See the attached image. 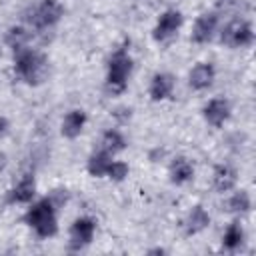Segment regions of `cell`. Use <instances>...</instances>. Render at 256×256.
I'll return each instance as SVG.
<instances>
[{
	"mask_svg": "<svg viewBox=\"0 0 256 256\" xmlns=\"http://www.w3.org/2000/svg\"><path fill=\"white\" fill-rule=\"evenodd\" d=\"M48 58L28 46L14 50V72L28 86H40L48 78Z\"/></svg>",
	"mask_w": 256,
	"mask_h": 256,
	"instance_id": "obj_1",
	"label": "cell"
},
{
	"mask_svg": "<svg viewBox=\"0 0 256 256\" xmlns=\"http://www.w3.org/2000/svg\"><path fill=\"white\" fill-rule=\"evenodd\" d=\"M24 222L36 232L38 238H52L58 234V218H56V204L50 196L40 198L30 204L24 214Z\"/></svg>",
	"mask_w": 256,
	"mask_h": 256,
	"instance_id": "obj_2",
	"label": "cell"
},
{
	"mask_svg": "<svg viewBox=\"0 0 256 256\" xmlns=\"http://www.w3.org/2000/svg\"><path fill=\"white\" fill-rule=\"evenodd\" d=\"M130 72H132V56L128 54V50L124 46H120L108 58V66H106V86H108V90L114 92V94L124 92Z\"/></svg>",
	"mask_w": 256,
	"mask_h": 256,
	"instance_id": "obj_3",
	"label": "cell"
},
{
	"mask_svg": "<svg viewBox=\"0 0 256 256\" xmlns=\"http://www.w3.org/2000/svg\"><path fill=\"white\" fill-rule=\"evenodd\" d=\"M220 42L228 48H248L254 42V28L248 20L234 18L222 28Z\"/></svg>",
	"mask_w": 256,
	"mask_h": 256,
	"instance_id": "obj_4",
	"label": "cell"
},
{
	"mask_svg": "<svg viewBox=\"0 0 256 256\" xmlns=\"http://www.w3.org/2000/svg\"><path fill=\"white\" fill-rule=\"evenodd\" d=\"M64 16V6L58 0H42L40 4H36L28 16L30 24L38 30L50 28L54 24L60 22V18Z\"/></svg>",
	"mask_w": 256,
	"mask_h": 256,
	"instance_id": "obj_5",
	"label": "cell"
},
{
	"mask_svg": "<svg viewBox=\"0 0 256 256\" xmlns=\"http://www.w3.org/2000/svg\"><path fill=\"white\" fill-rule=\"evenodd\" d=\"M94 234H96V222L88 216H80L72 222L70 226V248L72 250H82L84 246H88L92 240H94Z\"/></svg>",
	"mask_w": 256,
	"mask_h": 256,
	"instance_id": "obj_6",
	"label": "cell"
},
{
	"mask_svg": "<svg viewBox=\"0 0 256 256\" xmlns=\"http://www.w3.org/2000/svg\"><path fill=\"white\" fill-rule=\"evenodd\" d=\"M182 22H184V18H182V14H180L178 10H174V8L164 10V12L158 16L156 26H154V30H152L154 40H158V42H166L168 38H172V36L180 30Z\"/></svg>",
	"mask_w": 256,
	"mask_h": 256,
	"instance_id": "obj_7",
	"label": "cell"
},
{
	"mask_svg": "<svg viewBox=\"0 0 256 256\" xmlns=\"http://www.w3.org/2000/svg\"><path fill=\"white\" fill-rule=\"evenodd\" d=\"M218 22H220L218 12H202L192 26V42H196V44L210 42L218 30Z\"/></svg>",
	"mask_w": 256,
	"mask_h": 256,
	"instance_id": "obj_8",
	"label": "cell"
},
{
	"mask_svg": "<svg viewBox=\"0 0 256 256\" xmlns=\"http://www.w3.org/2000/svg\"><path fill=\"white\" fill-rule=\"evenodd\" d=\"M230 112H232V106H230V102H228L226 98H222V96L208 100V104L202 108L204 120H206L210 126H214V128L224 126V122L230 118Z\"/></svg>",
	"mask_w": 256,
	"mask_h": 256,
	"instance_id": "obj_9",
	"label": "cell"
},
{
	"mask_svg": "<svg viewBox=\"0 0 256 256\" xmlns=\"http://www.w3.org/2000/svg\"><path fill=\"white\" fill-rule=\"evenodd\" d=\"M174 86H176V78L170 72H156L152 76V80H150L148 94H150V98L154 102H162V100L172 96Z\"/></svg>",
	"mask_w": 256,
	"mask_h": 256,
	"instance_id": "obj_10",
	"label": "cell"
},
{
	"mask_svg": "<svg viewBox=\"0 0 256 256\" xmlns=\"http://www.w3.org/2000/svg\"><path fill=\"white\" fill-rule=\"evenodd\" d=\"M214 78H216V68H214V64L212 62H198L192 70H190V74H188V84H190V88L192 90H206V88H210L212 86V82H214Z\"/></svg>",
	"mask_w": 256,
	"mask_h": 256,
	"instance_id": "obj_11",
	"label": "cell"
},
{
	"mask_svg": "<svg viewBox=\"0 0 256 256\" xmlns=\"http://www.w3.org/2000/svg\"><path fill=\"white\" fill-rule=\"evenodd\" d=\"M34 196H36V180L32 174H24L16 182V186L8 192V202L10 204H30Z\"/></svg>",
	"mask_w": 256,
	"mask_h": 256,
	"instance_id": "obj_12",
	"label": "cell"
},
{
	"mask_svg": "<svg viewBox=\"0 0 256 256\" xmlns=\"http://www.w3.org/2000/svg\"><path fill=\"white\" fill-rule=\"evenodd\" d=\"M84 126H86V112L80 108H74L62 120V136L68 140H74L82 134Z\"/></svg>",
	"mask_w": 256,
	"mask_h": 256,
	"instance_id": "obj_13",
	"label": "cell"
},
{
	"mask_svg": "<svg viewBox=\"0 0 256 256\" xmlns=\"http://www.w3.org/2000/svg\"><path fill=\"white\" fill-rule=\"evenodd\" d=\"M238 182V172L228 166V164H218L214 166V172H212V184L218 192H230Z\"/></svg>",
	"mask_w": 256,
	"mask_h": 256,
	"instance_id": "obj_14",
	"label": "cell"
},
{
	"mask_svg": "<svg viewBox=\"0 0 256 256\" xmlns=\"http://www.w3.org/2000/svg\"><path fill=\"white\" fill-rule=\"evenodd\" d=\"M168 176H170V182L176 184V186L186 184V182L192 180V176H194V166H192V162H190L188 158L178 156V158H174V160L170 162V166H168Z\"/></svg>",
	"mask_w": 256,
	"mask_h": 256,
	"instance_id": "obj_15",
	"label": "cell"
},
{
	"mask_svg": "<svg viewBox=\"0 0 256 256\" xmlns=\"http://www.w3.org/2000/svg\"><path fill=\"white\" fill-rule=\"evenodd\" d=\"M208 224H210V216H208V212L204 210V206H200V204L192 206L190 212H188L186 218H184V230H186L188 236L206 230Z\"/></svg>",
	"mask_w": 256,
	"mask_h": 256,
	"instance_id": "obj_16",
	"label": "cell"
},
{
	"mask_svg": "<svg viewBox=\"0 0 256 256\" xmlns=\"http://www.w3.org/2000/svg\"><path fill=\"white\" fill-rule=\"evenodd\" d=\"M110 162H112V154H108L106 150L100 148V150H96V152L90 154V158L86 162V170H88L90 176L102 178V176H106V170H108V164Z\"/></svg>",
	"mask_w": 256,
	"mask_h": 256,
	"instance_id": "obj_17",
	"label": "cell"
},
{
	"mask_svg": "<svg viewBox=\"0 0 256 256\" xmlns=\"http://www.w3.org/2000/svg\"><path fill=\"white\" fill-rule=\"evenodd\" d=\"M242 242H244V228H242V224L238 220H234V222H230L226 226V230L222 234V246L226 250L234 252V250H238L242 246Z\"/></svg>",
	"mask_w": 256,
	"mask_h": 256,
	"instance_id": "obj_18",
	"label": "cell"
},
{
	"mask_svg": "<svg viewBox=\"0 0 256 256\" xmlns=\"http://www.w3.org/2000/svg\"><path fill=\"white\" fill-rule=\"evenodd\" d=\"M100 148L114 156V154H118V152H122V150L126 148V138L122 136L120 130L110 128V130H106V132L102 134V138H100Z\"/></svg>",
	"mask_w": 256,
	"mask_h": 256,
	"instance_id": "obj_19",
	"label": "cell"
},
{
	"mask_svg": "<svg viewBox=\"0 0 256 256\" xmlns=\"http://www.w3.org/2000/svg\"><path fill=\"white\" fill-rule=\"evenodd\" d=\"M224 208H226L228 212H232V214H246V212H250V208H252L250 194H248L246 190L234 192V194H232V196L226 200Z\"/></svg>",
	"mask_w": 256,
	"mask_h": 256,
	"instance_id": "obj_20",
	"label": "cell"
},
{
	"mask_svg": "<svg viewBox=\"0 0 256 256\" xmlns=\"http://www.w3.org/2000/svg\"><path fill=\"white\" fill-rule=\"evenodd\" d=\"M30 38H32V32H30L28 28H24V26H12V28H8L4 40H6V44H8L12 50H18V48L28 46Z\"/></svg>",
	"mask_w": 256,
	"mask_h": 256,
	"instance_id": "obj_21",
	"label": "cell"
},
{
	"mask_svg": "<svg viewBox=\"0 0 256 256\" xmlns=\"http://www.w3.org/2000/svg\"><path fill=\"white\" fill-rule=\"evenodd\" d=\"M128 172H130V168H128L126 162H122V160H112V162L108 164L106 176H108L110 180H114V182H122V180L128 176Z\"/></svg>",
	"mask_w": 256,
	"mask_h": 256,
	"instance_id": "obj_22",
	"label": "cell"
},
{
	"mask_svg": "<svg viewBox=\"0 0 256 256\" xmlns=\"http://www.w3.org/2000/svg\"><path fill=\"white\" fill-rule=\"evenodd\" d=\"M246 2L244 0H216V10L218 14H228V12H238V10H246Z\"/></svg>",
	"mask_w": 256,
	"mask_h": 256,
	"instance_id": "obj_23",
	"label": "cell"
},
{
	"mask_svg": "<svg viewBox=\"0 0 256 256\" xmlns=\"http://www.w3.org/2000/svg\"><path fill=\"white\" fill-rule=\"evenodd\" d=\"M6 130H8V120H6L4 116H0V136H2Z\"/></svg>",
	"mask_w": 256,
	"mask_h": 256,
	"instance_id": "obj_24",
	"label": "cell"
},
{
	"mask_svg": "<svg viewBox=\"0 0 256 256\" xmlns=\"http://www.w3.org/2000/svg\"><path fill=\"white\" fill-rule=\"evenodd\" d=\"M6 166V154L4 152H0V170Z\"/></svg>",
	"mask_w": 256,
	"mask_h": 256,
	"instance_id": "obj_25",
	"label": "cell"
},
{
	"mask_svg": "<svg viewBox=\"0 0 256 256\" xmlns=\"http://www.w3.org/2000/svg\"><path fill=\"white\" fill-rule=\"evenodd\" d=\"M148 254H164V248H152L148 250Z\"/></svg>",
	"mask_w": 256,
	"mask_h": 256,
	"instance_id": "obj_26",
	"label": "cell"
}]
</instances>
